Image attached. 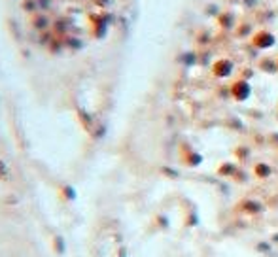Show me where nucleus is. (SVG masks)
Listing matches in <instances>:
<instances>
[]
</instances>
